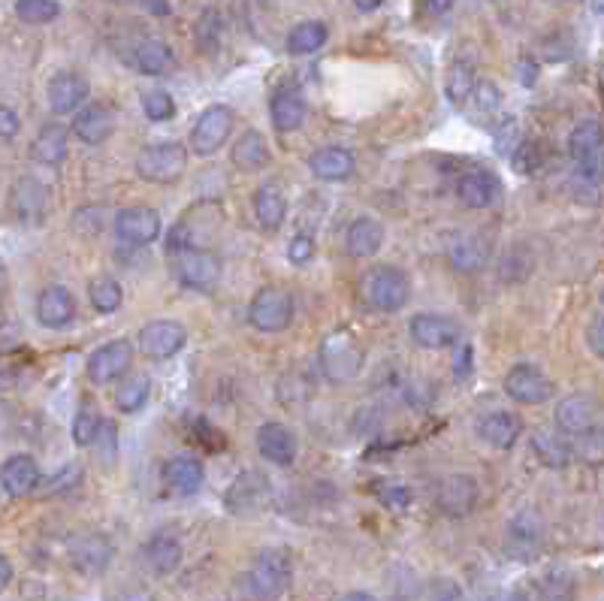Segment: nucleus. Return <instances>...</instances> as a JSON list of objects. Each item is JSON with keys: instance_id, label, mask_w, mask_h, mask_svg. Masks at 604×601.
Wrapping results in <instances>:
<instances>
[{"instance_id": "obj_1", "label": "nucleus", "mask_w": 604, "mask_h": 601, "mask_svg": "<svg viewBox=\"0 0 604 601\" xmlns=\"http://www.w3.org/2000/svg\"><path fill=\"white\" fill-rule=\"evenodd\" d=\"M360 290H363L366 306L372 312H381V315L402 312L408 306V299H411V281H408V275L399 266H387V263L372 266L363 275Z\"/></svg>"}, {"instance_id": "obj_2", "label": "nucleus", "mask_w": 604, "mask_h": 601, "mask_svg": "<svg viewBox=\"0 0 604 601\" xmlns=\"http://www.w3.org/2000/svg\"><path fill=\"white\" fill-rule=\"evenodd\" d=\"M188 170V148L182 142H158L145 145L136 155V173L151 185H173Z\"/></svg>"}, {"instance_id": "obj_3", "label": "nucleus", "mask_w": 604, "mask_h": 601, "mask_svg": "<svg viewBox=\"0 0 604 601\" xmlns=\"http://www.w3.org/2000/svg\"><path fill=\"white\" fill-rule=\"evenodd\" d=\"M290 580H293V562H290L287 550H281V547L263 550L248 571V586L257 601L281 598L290 589Z\"/></svg>"}, {"instance_id": "obj_4", "label": "nucleus", "mask_w": 604, "mask_h": 601, "mask_svg": "<svg viewBox=\"0 0 604 601\" xmlns=\"http://www.w3.org/2000/svg\"><path fill=\"white\" fill-rule=\"evenodd\" d=\"M248 321L260 333H284L293 321V296L284 287H260L248 306Z\"/></svg>"}, {"instance_id": "obj_5", "label": "nucleus", "mask_w": 604, "mask_h": 601, "mask_svg": "<svg viewBox=\"0 0 604 601\" xmlns=\"http://www.w3.org/2000/svg\"><path fill=\"white\" fill-rule=\"evenodd\" d=\"M176 278L194 293H212L221 281V257L209 248H179Z\"/></svg>"}, {"instance_id": "obj_6", "label": "nucleus", "mask_w": 604, "mask_h": 601, "mask_svg": "<svg viewBox=\"0 0 604 601\" xmlns=\"http://www.w3.org/2000/svg\"><path fill=\"white\" fill-rule=\"evenodd\" d=\"M363 366V351L357 345V339L345 330H336L324 339L321 348V369L333 384H348L360 375Z\"/></svg>"}, {"instance_id": "obj_7", "label": "nucleus", "mask_w": 604, "mask_h": 601, "mask_svg": "<svg viewBox=\"0 0 604 601\" xmlns=\"http://www.w3.org/2000/svg\"><path fill=\"white\" fill-rule=\"evenodd\" d=\"M233 124H236V118H233L230 106H224V103L206 106L191 127V152L200 158L215 155L218 148L227 142V136L233 133Z\"/></svg>"}, {"instance_id": "obj_8", "label": "nucleus", "mask_w": 604, "mask_h": 601, "mask_svg": "<svg viewBox=\"0 0 604 601\" xmlns=\"http://www.w3.org/2000/svg\"><path fill=\"white\" fill-rule=\"evenodd\" d=\"M568 155L580 167L583 182H601V124L595 118L580 121L568 136Z\"/></svg>"}, {"instance_id": "obj_9", "label": "nucleus", "mask_w": 604, "mask_h": 601, "mask_svg": "<svg viewBox=\"0 0 604 601\" xmlns=\"http://www.w3.org/2000/svg\"><path fill=\"white\" fill-rule=\"evenodd\" d=\"M544 547V520L538 511L526 508V511H517L511 520H508V532H505V550L511 559L517 562H529L541 553Z\"/></svg>"}, {"instance_id": "obj_10", "label": "nucleus", "mask_w": 604, "mask_h": 601, "mask_svg": "<svg viewBox=\"0 0 604 601\" xmlns=\"http://www.w3.org/2000/svg\"><path fill=\"white\" fill-rule=\"evenodd\" d=\"M221 227V209L215 203L194 206L170 233V251L179 248H206V236H212Z\"/></svg>"}, {"instance_id": "obj_11", "label": "nucleus", "mask_w": 604, "mask_h": 601, "mask_svg": "<svg viewBox=\"0 0 604 601\" xmlns=\"http://www.w3.org/2000/svg\"><path fill=\"white\" fill-rule=\"evenodd\" d=\"M185 342H188V330L179 321L161 318V321H151V324H145L139 330V348H142V354L148 360H158V363L173 360L185 348Z\"/></svg>"}, {"instance_id": "obj_12", "label": "nucleus", "mask_w": 604, "mask_h": 601, "mask_svg": "<svg viewBox=\"0 0 604 601\" xmlns=\"http://www.w3.org/2000/svg\"><path fill=\"white\" fill-rule=\"evenodd\" d=\"M130 366H133V345L127 339H112L88 357V378L94 384H112L124 378Z\"/></svg>"}, {"instance_id": "obj_13", "label": "nucleus", "mask_w": 604, "mask_h": 601, "mask_svg": "<svg viewBox=\"0 0 604 601\" xmlns=\"http://www.w3.org/2000/svg\"><path fill=\"white\" fill-rule=\"evenodd\" d=\"M115 236L124 245H133V248L151 245L161 236V215L155 209H148V206H130L124 212H118Z\"/></svg>"}, {"instance_id": "obj_14", "label": "nucleus", "mask_w": 604, "mask_h": 601, "mask_svg": "<svg viewBox=\"0 0 604 601\" xmlns=\"http://www.w3.org/2000/svg\"><path fill=\"white\" fill-rule=\"evenodd\" d=\"M505 393L520 405H541V402H547L553 396V387H550L547 375L538 366L517 363L505 375Z\"/></svg>"}, {"instance_id": "obj_15", "label": "nucleus", "mask_w": 604, "mask_h": 601, "mask_svg": "<svg viewBox=\"0 0 604 601\" xmlns=\"http://www.w3.org/2000/svg\"><path fill=\"white\" fill-rule=\"evenodd\" d=\"M408 330H411V339L420 348H426V351L450 348L453 342L460 339V324L453 321V318H447V315H429V312L414 315L411 324H408Z\"/></svg>"}, {"instance_id": "obj_16", "label": "nucleus", "mask_w": 604, "mask_h": 601, "mask_svg": "<svg viewBox=\"0 0 604 601\" xmlns=\"http://www.w3.org/2000/svg\"><path fill=\"white\" fill-rule=\"evenodd\" d=\"M556 429L565 432V435H580L586 438L589 432H595V423H598V408L589 396L583 393H571L565 396L559 405H556Z\"/></svg>"}, {"instance_id": "obj_17", "label": "nucleus", "mask_w": 604, "mask_h": 601, "mask_svg": "<svg viewBox=\"0 0 604 601\" xmlns=\"http://www.w3.org/2000/svg\"><path fill=\"white\" fill-rule=\"evenodd\" d=\"M40 481H43V472L37 460L28 454H16L0 466V490L10 499H28L40 487Z\"/></svg>"}, {"instance_id": "obj_18", "label": "nucleus", "mask_w": 604, "mask_h": 601, "mask_svg": "<svg viewBox=\"0 0 604 601\" xmlns=\"http://www.w3.org/2000/svg\"><path fill=\"white\" fill-rule=\"evenodd\" d=\"M296 435L278 423V420H266L260 429H257V450L263 454V460H269L272 466H293L296 460Z\"/></svg>"}, {"instance_id": "obj_19", "label": "nucleus", "mask_w": 604, "mask_h": 601, "mask_svg": "<svg viewBox=\"0 0 604 601\" xmlns=\"http://www.w3.org/2000/svg\"><path fill=\"white\" fill-rule=\"evenodd\" d=\"M478 502V484L469 475H447L438 484L435 493V505L447 514V517H466Z\"/></svg>"}, {"instance_id": "obj_20", "label": "nucleus", "mask_w": 604, "mask_h": 601, "mask_svg": "<svg viewBox=\"0 0 604 601\" xmlns=\"http://www.w3.org/2000/svg\"><path fill=\"white\" fill-rule=\"evenodd\" d=\"M112 556H115L112 541H109L106 535H97V532L76 538L73 547H70V559H73L76 571H82V574H88V577L103 574V571L109 568Z\"/></svg>"}, {"instance_id": "obj_21", "label": "nucleus", "mask_w": 604, "mask_h": 601, "mask_svg": "<svg viewBox=\"0 0 604 601\" xmlns=\"http://www.w3.org/2000/svg\"><path fill=\"white\" fill-rule=\"evenodd\" d=\"M76 318V299L67 287L49 284L37 299V321L49 330H61Z\"/></svg>"}, {"instance_id": "obj_22", "label": "nucleus", "mask_w": 604, "mask_h": 601, "mask_svg": "<svg viewBox=\"0 0 604 601\" xmlns=\"http://www.w3.org/2000/svg\"><path fill=\"white\" fill-rule=\"evenodd\" d=\"M115 130V115L109 112V106L103 103H88V106H79L76 109V118H73V133L79 142L85 145H100L112 136Z\"/></svg>"}, {"instance_id": "obj_23", "label": "nucleus", "mask_w": 604, "mask_h": 601, "mask_svg": "<svg viewBox=\"0 0 604 601\" xmlns=\"http://www.w3.org/2000/svg\"><path fill=\"white\" fill-rule=\"evenodd\" d=\"M309 167L318 179L324 182H345L354 176L357 170V158L351 148H342V145H324L318 152L309 158Z\"/></svg>"}, {"instance_id": "obj_24", "label": "nucleus", "mask_w": 604, "mask_h": 601, "mask_svg": "<svg viewBox=\"0 0 604 601\" xmlns=\"http://www.w3.org/2000/svg\"><path fill=\"white\" fill-rule=\"evenodd\" d=\"M520 432H523V420L511 411H487L484 417H478V435L496 450H511Z\"/></svg>"}, {"instance_id": "obj_25", "label": "nucleus", "mask_w": 604, "mask_h": 601, "mask_svg": "<svg viewBox=\"0 0 604 601\" xmlns=\"http://www.w3.org/2000/svg\"><path fill=\"white\" fill-rule=\"evenodd\" d=\"M269 115H272V124L275 130L281 133H293L306 124V115H309V103L302 97L296 88H281L275 91L272 103H269Z\"/></svg>"}, {"instance_id": "obj_26", "label": "nucleus", "mask_w": 604, "mask_h": 601, "mask_svg": "<svg viewBox=\"0 0 604 601\" xmlns=\"http://www.w3.org/2000/svg\"><path fill=\"white\" fill-rule=\"evenodd\" d=\"M457 194H460V200H463L469 209H487V206H493L496 197H499V179H496L490 170H484V167H472L469 173L460 176Z\"/></svg>"}, {"instance_id": "obj_27", "label": "nucleus", "mask_w": 604, "mask_h": 601, "mask_svg": "<svg viewBox=\"0 0 604 601\" xmlns=\"http://www.w3.org/2000/svg\"><path fill=\"white\" fill-rule=\"evenodd\" d=\"M142 559L158 577H167L182 565V541L176 535H170V532H158L155 538L145 541Z\"/></svg>"}, {"instance_id": "obj_28", "label": "nucleus", "mask_w": 604, "mask_h": 601, "mask_svg": "<svg viewBox=\"0 0 604 601\" xmlns=\"http://www.w3.org/2000/svg\"><path fill=\"white\" fill-rule=\"evenodd\" d=\"M88 97V82L79 73H58L49 82V106L58 115H70L76 112Z\"/></svg>"}, {"instance_id": "obj_29", "label": "nucleus", "mask_w": 604, "mask_h": 601, "mask_svg": "<svg viewBox=\"0 0 604 601\" xmlns=\"http://www.w3.org/2000/svg\"><path fill=\"white\" fill-rule=\"evenodd\" d=\"M384 245V227L381 221L363 215V218H354L348 233H345V248L351 257L363 260V257H375Z\"/></svg>"}, {"instance_id": "obj_30", "label": "nucleus", "mask_w": 604, "mask_h": 601, "mask_svg": "<svg viewBox=\"0 0 604 601\" xmlns=\"http://www.w3.org/2000/svg\"><path fill=\"white\" fill-rule=\"evenodd\" d=\"M67 152H70V136L64 124H46L31 145L34 161L43 167H61L67 161Z\"/></svg>"}, {"instance_id": "obj_31", "label": "nucleus", "mask_w": 604, "mask_h": 601, "mask_svg": "<svg viewBox=\"0 0 604 601\" xmlns=\"http://www.w3.org/2000/svg\"><path fill=\"white\" fill-rule=\"evenodd\" d=\"M236 170L242 173H260L269 167L272 155H269V145L257 130H245L236 142H233V152H230Z\"/></svg>"}, {"instance_id": "obj_32", "label": "nucleus", "mask_w": 604, "mask_h": 601, "mask_svg": "<svg viewBox=\"0 0 604 601\" xmlns=\"http://www.w3.org/2000/svg\"><path fill=\"white\" fill-rule=\"evenodd\" d=\"M450 266L463 272V275H475L487 266V257H490V245L481 239V236H457L450 242Z\"/></svg>"}, {"instance_id": "obj_33", "label": "nucleus", "mask_w": 604, "mask_h": 601, "mask_svg": "<svg viewBox=\"0 0 604 601\" xmlns=\"http://www.w3.org/2000/svg\"><path fill=\"white\" fill-rule=\"evenodd\" d=\"M133 64L142 76H164L173 64H176V55L170 49L167 40L161 37H148L136 46L133 52Z\"/></svg>"}, {"instance_id": "obj_34", "label": "nucleus", "mask_w": 604, "mask_h": 601, "mask_svg": "<svg viewBox=\"0 0 604 601\" xmlns=\"http://www.w3.org/2000/svg\"><path fill=\"white\" fill-rule=\"evenodd\" d=\"M206 481V469L197 457H176L167 463V484L179 496H194Z\"/></svg>"}, {"instance_id": "obj_35", "label": "nucleus", "mask_w": 604, "mask_h": 601, "mask_svg": "<svg viewBox=\"0 0 604 601\" xmlns=\"http://www.w3.org/2000/svg\"><path fill=\"white\" fill-rule=\"evenodd\" d=\"M254 215L263 230H278L287 218V200L278 185H260L254 194Z\"/></svg>"}, {"instance_id": "obj_36", "label": "nucleus", "mask_w": 604, "mask_h": 601, "mask_svg": "<svg viewBox=\"0 0 604 601\" xmlns=\"http://www.w3.org/2000/svg\"><path fill=\"white\" fill-rule=\"evenodd\" d=\"M330 40V31L324 22H299L290 34H287V52L290 55H315L318 49H324Z\"/></svg>"}, {"instance_id": "obj_37", "label": "nucleus", "mask_w": 604, "mask_h": 601, "mask_svg": "<svg viewBox=\"0 0 604 601\" xmlns=\"http://www.w3.org/2000/svg\"><path fill=\"white\" fill-rule=\"evenodd\" d=\"M88 296H91V306H94L97 315H115L121 309V303H124V290L112 275L94 278L91 287H88Z\"/></svg>"}, {"instance_id": "obj_38", "label": "nucleus", "mask_w": 604, "mask_h": 601, "mask_svg": "<svg viewBox=\"0 0 604 601\" xmlns=\"http://www.w3.org/2000/svg\"><path fill=\"white\" fill-rule=\"evenodd\" d=\"M535 269V257L526 245H511L499 260V275L505 284H523Z\"/></svg>"}, {"instance_id": "obj_39", "label": "nucleus", "mask_w": 604, "mask_h": 601, "mask_svg": "<svg viewBox=\"0 0 604 601\" xmlns=\"http://www.w3.org/2000/svg\"><path fill=\"white\" fill-rule=\"evenodd\" d=\"M475 85H478V82H475L472 67H469L466 61H453V67L447 70V82H444L447 100H450L453 106H466V103L472 100Z\"/></svg>"}, {"instance_id": "obj_40", "label": "nucleus", "mask_w": 604, "mask_h": 601, "mask_svg": "<svg viewBox=\"0 0 604 601\" xmlns=\"http://www.w3.org/2000/svg\"><path fill=\"white\" fill-rule=\"evenodd\" d=\"M46 200H49V194L37 179H22L16 185V209H19L22 218L37 221L46 212Z\"/></svg>"}, {"instance_id": "obj_41", "label": "nucleus", "mask_w": 604, "mask_h": 601, "mask_svg": "<svg viewBox=\"0 0 604 601\" xmlns=\"http://www.w3.org/2000/svg\"><path fill=\"white\" fill-rule=\"evenodd\" d=\"M148 396H151V381H148L145 375H136V378H127V381L118 387L115 405H118V411H124V414H136L139 408H145Z\"/></svg>"}, {"instance_id": "obj_42", "label": "nucleus", "mask_w": 604, "mask_h": 601, "mask_svg": "<svg viewBox=\"0 0 604 601\" xmlns=\"http://www.w3.org/2000/svg\"><path fill=\"white\" fill-rule=\"evenodd\" d=\"M532 450H535V454H538L547 466H553V469L571 463V444L562 441L559 432H556V435H547V432L538 435V438L532 441Z\"/></svg>"}, {"instance_id": "obj_43", "label": "nucleus", "mask_w": 604, "mask_h": 601, "mask_svg": "<svg viewBox=\"0 0 604 601\" xmlns=\"http://www.w3.org/2000/svg\"><path fill=\"white\" fill-rule=\"evenodd\" d=\"M16 16L25 25H49L61 16L58 0H16Z\"/></svg>"}, {"instance_id": "obj_44", "label": "nucleus", "mask_w": 604, "mask_h": 601, "mask_svg": "<svg viewBox=\"0 0 604 601\" xmlns=\"http://www.w3.org/2000/svg\"><path fill=\"white\" fill-rule=\"evenodd\" d=\"M139 106H142V115H145L148 121H158V124H164V121H170V118L176 115V100H173V94H167L164 88L145 91V94L139 97Z\"/></svg>"}, {"instance_id": "obj_45", "label": "nucleus", "mask_w": 604, "mask_h": 601, "mask_svg": "<svg viewBox=\"0 0 604 601\" xmlns=\"http://www.w3.org/2000/svg\"><path fill=\"white\" fill-rule=\"evenodd\" d=\"M574 595H577L574 577L565 574V571H553V574L544 577L538 601H574Z\"/></svg>"}, {"instance_id": "obj_46", "label": "nucleus", "mask_w": 604, "mask_h": 601, "mask_svg": "<svg viewBox=\"0 0 604 601\" xmlns=\"http://www.w3.org/2000/svg\"><path fill=\"white\" fill-rule=\"evenodd\" d=\"M100 429H103V423H100V417H97L94 411H79L76 420H73L70 435H73V441H76L79 447H88V444L97 441Z\"/></svg>"}, {"instance_id": "obj_47", "label": "nucleus", "mask_w": 604, "mask_h": 601, "mask_svg": "<svg viewBox=\"0 0 604 601\" xmlns=\"http://www.w3.org/2000/svg\"><path fill=\"white\" fill-rule=\"evenodd\" d=\"M315 254H318V245L309 233H296L287 245V260L293 266H309L315 260Z\"/></svg>"}, {"instance_id": "obj_48", "label": "nucleus", "mask_w": 604, "mask_h": 601, "mask_svg": "<svg viewBox=\"0 0 604 601\" xmlns=\"http://www.w3.org/2000/svg\"><path fill=\"white\" fill-rule=\"evenodd\" d=\"M197 40H200V46H203L206 52L218 49V43H221V19H218L215 10H206V13H203V19H200V25H197Z\"/></svg>"}, {"instance_id": "obj_49", "label": "nucleus", "mask_w": 604, "mask_h": 601, "mask_svg": "<svg viewBox=\"0 0 604 601\" xmlns=\"http://www.w3.org/2000/svg\"><path fill=\"white\" fill-rule=\"evenodd\" d=\"M115 4H124V7H136L148 16H158V19H167L170 16V0H115Z\"/></svg>"}, {"instance_id": "obj_50", "label": "nucleus", "mask_w": 604, "mask_h": 601, "mask_svg": "<svg viewBox=\"0 0 604 601\" xmlns=\"http://www.w3.org/2000/svg\"><path fill=\"white\" fill-rule=\"evenodd\" d=\"M22 130V118L13 106H0V139H16Z\"/></svg>"}, {"instance_id": "obj_51", "label": "nucleus", "mask_w": 604, "mask_h": 601, "mask_svg": "<svg viewBox=\"0 0 604 601\" xmlns=\"http://www.w3.org/2000/svg\"><path fill=\"white\" fill-rule=\"evenodd\" d=\"M589 345H592V354H595V357H604V324H601V315L592 318V327H589Z\"/></svg>"}, {"instance_id": "obj_52", "label": "nucleus", "mask_w": 604, "mask_h": 601, "mask_svg": "<svg viewBox=\"0 0 604 601\" xmlns=\"http://www.w3.org/2000/svg\"><path fill=\"white\" fill-rule=\"evenodd\" d=\"M457 0H423V7H426V13L429 16H444Z\"/></svg>"}, {"instance_id": "obj_53", "label": "nucleus", "mask_w": 604, "mask_h": 601, "mask_svg": "<svg viewBox=\"0 0 604 601\" xmlns=\"http://www.w3.org/2000/svg\"><path fill=\"white\" fill-rule=\"evenodd\" d=\"M10 583H13V562L4 553H0V592H4Z\"/></svg>"}, {"instance_id": "obj_54", "label": "nucleus", "mask_w": 604, "mask_h": 601, "mask_svg": "<svg viewBox=\"0 0 604 601\" xmlns=\"http://www.w3.org/2000/svg\"><path fill=\"white\" fill-rule=\"evenodd\" d=\"M384 502H387V505H399V508H405V505H408V490L393 487V490L384 493Z\"/></svg>"}, {"instance_id": "obj_55", "label": "nucleus", "mask_w": 604, "mask_h": 601, "mask_svg": "<svg viewBox=\"0 0 604 601\" xmlns=\"http://www.w3.org/2000/svg\"><path fill=\"white\" fill-rule=\"evenodd\" d=\"M520 70H523V85H526V88H532V85H535V79H538V67H535L532 61H523V67H520Z\"/></svg>"}, {"instance_id": "obj_56", "label": "nucleus", "mask_w": 604, "mask_h": 601, "mask_svg": "<svg viewBox=\"0 0 604 601\" xmlns=\"http://www.w3.org/2000/svg\"><path fill=\"white\" fill-rule=\"evenodd\" d=\"M354 7L360 13H375L378 7H384V0H354Z\"/></svg>"}, {"instance_id": "obj_57", "label": "nucleus", "mask_w": 604, "mask_h": 601, "mask_svg": "<svg viewBox=\"0 0 604 601\" xmlns=\"http://www.w3.org/2000/svg\"><path fill=\"white\" fill-rule=\"evenodd\" d=\"M339 601H378L372 592H363V589H357V592H348V595H342Z\"/></svg>"}, {"instance_id": "obj_58", "label": "nucleus", "mask_w": 604, "mask_h": 601, "mask_svg": "<svg viewBox=\"0 0 604 601\" xmlns=\"http://www.w3.org/2000/svg\"><path fill=\"white\" fill-rule=\"evenodd\" d=\"M124 601H155L151 595H145V592H133V595H127Z\"/></svg>"}, {"instance_id": "obj_59", "label": "nucleus", "mask_w": 604, "mask_h": 601, "mask_svg": "<svg viewBox=\"0 0 604 601\" xmlns=\"http://www.w3.org/2000/svg\"><path fill=\"white\" fill-rule=\"evenodd\" d=\"M505 601H529V595H526V592H511Z\"/></svg>"}]
</instances>
